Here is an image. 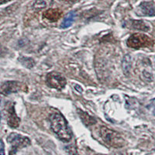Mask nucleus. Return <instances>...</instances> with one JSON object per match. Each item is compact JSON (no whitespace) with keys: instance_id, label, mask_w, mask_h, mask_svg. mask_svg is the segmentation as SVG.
<instances>
[{"instance_id":"0eeeda50","label":"nucleus","mask_w":155,"mask_h":155,"mask_svg":"<svg viewBox=\"0 0 155 155\" xmlns=\"http://www.w3.org/2000/svg\"><path fill=\"white\" fill-rule=\"evenodd\" d=\"M5 118L8 125L12 128H17L20 124V119L15 112L14 103H9V106H7V109L5 108Z\"/></svg>"},{"instance_id":"2eb2a0df","label":"nucleus","mask_w":155,"mask_h":155,"mask_svg":"<svg viewBox=\"0 0 155 155\" xmlns=\"http://www.w3.org/2000/svg\"><path fill=\"white\" fill-rule=\"evenodd\" d=\"M19 61H21V63L23 64V65L27 66L28 68H32L34 65V61H33V59H31L30 58H26L25 57V58H23Z\"/></svg>"},{"instance_id":"9d476101","label":"nucleus","mask_w":155,"mask_h":155,"mask_svg":"<svg viewBox=\"0 0 155 155\" xmlns=\"http://www.w3.org/2000/svg\"><path fill=\"white\" fill-rule=\"evenodd\" d=\"M78 116H79V117L81 118L83 124H85V126H87V127L94 125V124H95V123H96L95 119L93 118V117L90 116V115H88V113H85V112H83L82 110L78 109Z\"/></svg>"},{"instance_id":"6e6552de","label":"nucleus","mask_w":155,"mask_h":155,"mask_svg":"<svg viewBox=\"0 0 155 155\" xmlns=\"http://www.w3.org/2000/svg\"><path fill=\"white\" fill-rule=\"evenodd\" d=\"M138 16H154L155 9L153 4L150 2H143L138 6L137 9Z\"/></svg>"},{"instance_id":"6ab92c4d","label":"nucleus","mask_w":155,"mask_h":155,"mask_svg":"<svg viewBox=\"0 0 155 155\" xmlns=\"http://www.w3.org/2000/svg\"><path fill=\"white\" fill-rule=\"evenodd\" d=\"M153 114L155 115V109H154V110H153Z\"/></svg>"},{"instance_id":"39448f33","label":"nucleus","mask_w":155,"mask_h":155,"mask_svg":"<svg viewBox=\"0 0 155 155\" xmlns=\"http://www.w3.org/2000/svg\"><path fill=\"white\" fill-rule=\"evenodd\" d=\"M46 83L50 88L60 90L66 85V79L59 73L51 72L47 75Z\"/></svg>"},{"instance_id":"423d86ee","label":"nucleus","mask_w":155,"mask_h":155,"mask_svg":"<svg viewBox=\"0 0 155 155\" xmlns=\"http://www.w3.org/2000/svg\"><path fill=\"white\" fill-rule=\"evenodd\" d=\"M7 141L12 146V150H16L30 144V140L28 137L15 133L9 134L7 137Z\"/></svg>"},{"instance_id":"f03ea898","label":"nucleus","mask_w":155,"mask_h":155,"mask_svg":"<svg viewBox=\"0 0 155 155\" xmlns=\"http://www.w3.org/2000/svg\"><path fill=\"white\" fill-rule=\"evenodd\" d=\"M100 136L107 144L114 147H122L125 143L120 134L106 127L100 128Z\"/></svg>"},{"instance_id":"4468645a","label":"nucleus","mask_w":155,"mask_h":155,"mask_svg":"<svg viewBox=\"0 0 155 155\" xmlns=\"http://www.w3.org/2000/svg\"><path fill=\"white\" fill-rule=\"evenodd\" d=\"M130 56L129 55H126L125 58L124 59V71L126 74H128V71L130 68Z\"/></svg>"},{"instance_id":"f257e3e1","label":"nucleus","mask_w":155,"mask_h":155,"mask_svg":"<svg viewBox=\"0 0 155 155\" xmlns=\"http://www.w3.org/2000/svg\"><path fill=\"white\" fill-rule=\"evenodd\" d=\"M51 127L58 137L64 142H68L71 138V134L68 125L63 116L59 113H53L50 116Z\"/></svg>"},{"instance_id":"ddd939ff","label":"nucleus","mask_w":155,"mask_h":155,"mask_svg":"<svg viewBox=\"0 0 155 155\" xmlns=\"http://www.w3.org/2000/svg\"><path fill=\"white\" fill-rule=\"evenodd\" d=\"M52 2V0H37L35 3L34 4V9L35 10H41L44 8H46L47 6L50 5Z\"/></svg>"},{"instance_id":"1a4fd4ad","label":"nucleus","mask_w":155,"mask_h":155,"mask_svg":"<svg viewBox=\"0 0 155 155\" xmlns=\"http://www.w3.org/2000/svg\"><path fill=\"white\" fill-rule=\"evenodd\" d=\"M62 16V11L58 9H50L44 12V18L51 22H56Z\"/></svg>"},{"instance_id":"dca6fc26","label":"nucleus","mask_w":155,"mask_h":155,"mask_svg":"<svg viewBox=\"0 0 155 155\" xmlns=\"http://www.w3.org/2000/svg\"><path fill=\"white\" fill-rule=\"evenodd\" d=\"M5 154V151H4V143L3 141L1 140V150H0V155Z\"/></svg>"},{"instance_id":"7ed1b4c3","label":"nucleus","mask_w":155,"mask_h":155,"mask_svg":"<svg viewBox=\"0 0 155 155\" xmlns=\"http://www.w3.org/2000/svg\"><path fill=\"white\" fill-rule=\"evenodd\" d=\"M153 44L151 39L145 34H135L129 37L127 41V46L130 48L139 49L141 48L149 47Z\"/></svg>"},{"instance_id":"f3484780","label":"nucleus","mask_w":155,"mask_h":155,"mask_svg":"<svg viewBox=\"0 0 155 155\" xmlns=\"http://www.w3.org/2000/svg\"><path fill=\"white\" fill-rule=\"evenodd\" d=\"M60 1H62V2H68V3H74V2L79 1V0H60Z\"/></svg>"},{"instance_id":"f8f14e48","label":"nucleus","mask_w":155,"mask_h":155,"mask_svg":"<svg viewBox=\"0 0 155 155\" xmlns=\"http://www.w3.org/2000/svg\"><path fill=\"white\" fill-rule=\"evenodd\" d=\"M132 26L136 30H142V31H148L150 29V27L143 20H133Z\"/></svg>"},{"instance_id":"9b49d317","label":"nucleus","mask_w":155,"mask_h":155,"mask_svg":"<svg viewBox=\"0 0 155 155\" xmlns=\"http://www.w3.org/2000/svg\"><path fill=\"white\" fill-rule=\"evenodd\" d=\"M74 17H75V12H70L68 13L67 16L64 17L63 22L61 23V27L64 29L68 28V27H71L73 24L74 20Z\"/></svg>"},{"instance_id":"20e7f679","label":"nucleus","mask_w":155,"mask_h":155,"mask_svg":"<svg viewBox=\"0 0 155 155\" xmlns=\"http://www.w3.org/2000/svg\"><path fill=\"white\" fill-rule=\"evenodd\" d=\"M19 92H27V86L25 83L16 81H8L3 82L1 86V93L7 95Z\"/></svg>"},{"instance_id":"a211bd4d","label":"nucleus","mask_w":155,"mask_h":155,"mask_svg":"<svg viewBox=\"0 0 155 155\" xmlns=\"http://www.w3.org/2000/svg\"><path fill=\"white\" fill-rule=\"evenodd\" d=\"M12 0H1V5H3L4 3H6L8 2H10Z\"/></svg>"}]
</instances>
